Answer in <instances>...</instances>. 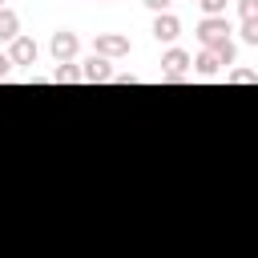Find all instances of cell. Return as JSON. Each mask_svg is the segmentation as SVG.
I'll return each instance as SVG.
<instances>
[{"instance_id": "9c48e42d", "label": "cell", "mask_w": 258, "mask_h": 258, "mask_svg": "<svg viewBox=\"0 0 258 258\" xmlns=\"http://www.w3.org/2000/svg\"><path fill=\"white\" fill-rule=\"evenodd\" d=\"M16 36H20V16H16L12 8H0V40L12 44Z\"/></svg>"}, {"instance_id": "ac0fdd59", "label": "cell", "mask_w": 258, "mask_h": 258, "mask_svg": "<svg viewBox=\"0 0 258 258\" xmlns=\"http://www.w3.org/2000/svg\"><path fill=\"white\" fill-rule=\"evenodd\" d=\"M8 69H12V60H8V52H0V81L8 77Z\"/></svg>"}, {"instance_id": "7a4b0ae2", "label": "cell", "mask_w": 258, "mask_h": 258, "mask_svg": "<svg viewBox=\"0 0 258 258\" xmlns=\"http://www.w3.org/2000/svg\"><path fill=\"white\" fill-rule=\"evenodd\" d=\"M93 52H97V56H105V60L125 56V52H129V36H121V32H97Z\"/></svg>"}, {"instance_id": "277c9868", "label": "cell", "mask_w": 258, "mask_h": 258, "mask_svg": "<svg viewBox=\"0 0 258 258\" xmlns=\"http://www.w3.org/2000/svg\"><path fill=\"white\" fill-rule=\"evenodd\" d=\"M48 48H52L56 64H64V60H73V56H77L81 40H77V32H64V28H60V32H52V44H48Z\"/></svg>"}, {"instance_id": "8992f818", "label": "cell", "mask_w": 258, "mask_h": 258, "mask_svg": "<svg viewBox=\"0 0 258 258\" xmlns=\"http://www.w3.org/2000/svg\"><path fill=\"white\" fill-rule=\"evenodd\" d=\"M153 36H157V40H165V44H173V40L181 36V20H177L173 12H161V16L153 20Z\"/></svg>"}, {"instance_id": "d6986e66", "label": "cell", "mask_w": 258, "mask_h": 258, "mask_svg": "<svg viewBox=\"0 0 258 258\" xmlns=\"http://www.w3.org/2000/svg\"><path fill=\"white\" fill-rule=\"evenodd\" d=\"M0 8H4V0H0Z\"/></svg>"}, {"instance_id": "52a82bcc", "label": "cell", "mask_w": 258, "mask_h": 258, "mask_svg": "<svg viewBox=\"0 0 258 258\" xmlns=\"http://www.w3.org/2000/svg\"><path fill=\"white\" fill-rule=\"evenodd\" d=\"M161 69H165V73H173V77H185V73L194 69V56H189L185 48H169V52L161 56Z\"/></svg>"}, {"instance_id": "30bf717a", "label": "cell", "mask_w": 258, "mask_h": 258, "mask_svg": "<svg viewBox=\"0 0 258 258\" xmlns=\"http://www.w3.org/2000/svg\"><path fill=\"white\" fill-rule=\"evenodd\" d=\"M52 81H56V85H73V81H81V69H77L73 60H64V64H56Z\"/></svg>"}, {"instance_id": "4fadbf2b", "label": "cell", "mask_w": 258, "mask_h": 258, "mask_svg": "<svg viewBox=\"0 0 258 258\" xmlns=\"http://www.w3.org/2000/svg\"><path fill=\"white\" fill-rule=\"evenodd\" d=\"M238 16H242V24L258 20V0H238Z\"/></svg>"}, {"instance_id": "7c38bea8", "label": "cell", "mask_w": 258, "mask_h": 258, "mask_svg": "<svg viewBox=\"0 0 258 258\" xmlns=\"http://www.w3.org/2000/svg\"><path fill=\"white\" fill-rule=\"evenodd\" d=\"M230 85H258V73L254 69H234L230 73Z\"/></svg>"}, {"instance_id": "3957f363", "label": "cell", "mask_w": 258, "mask_h": 258, "mask_svg": "<svg viewBox=\"0 0 258 258\" xmlns=\"http://www.w3.org/2000/svg\"><path fill=\"white\" fill-rule=\"evenodd\" d=\"M81 81H89V85H105V81H113V64L105 60V56H89V60H81Z\"/></svg>"}, {"instance_id": "e0dca14e", "label": "cell", "mask_w": 258, "mask_h": 258, "mask_svg": "<svg viewBox=\"0 0 258 258\" xmlns=\"http://www.w3.org/2000/svg\"><path fill=\"white\" fill-rule=\"evenodd\" d=\"M113 85H137L133 73H113Z\"/></svg>"}, {"instance_id": "8fae6325", "label": "cell", "mask_w": 258, "mask_h": 258, "mask_svg": "<svg viewBox=\"0 0 258 258\" xmlns=\"http://www.w3.org/2000/svg\"><path fill=\"white\" fill-rule=\"evenodd\" d=\"M210 52H214V56H218L222 64H234V56H238V48H234V40H218V44H214Z\"/></svg>"}, {"instance_id": "ba28073f", "label": "cell", "mask_w": 258, "mask_h": 258, "mask_svg": "<svg viewBox=\"0 0 258 258\" xmlns=\"http://www.w3.org/2000/svg\"><path fill=\"white\" fill-rule=\"evenodd\" d=\"M218 69H222V60H218L210 48H202V52L194 56V73H198V77H218Z\"/></svg>"}, {"instance_id": "5b68a950", "label": "cell", "mask_w": 258, "mask_h": 258, "mask_svg": "<svg viewBox=\"0 0 258 258\" xmlns=\"http://www.w3.org/2000/svg\"><path fill=\"white\" fill-rule=\"evenodd\" d=\"M36 52H40V48H36V40H32V36H24V32L8 44V60H12V64H36Z\"/></svg>"}, {"instance_id": "9a60e30c", "label": "cell", "mask_w": 258, "mask_h": 258, "mask_svg": "<svg viewBox=\"0 0 258 258\" xmlns=\"http://www.w3.org/2000/svg\"><path fill=\"white\" fill-rule=\"evenodd\" d=\"M242 40H246V44H258V20L242 24Z\"/></svg>"}, {"instance_id": "6da1fadb", "label": "cell", "mask_w": 258, "mask_h": 258, "mask_svg": "<svg viewBox=\"0 0 258 258\" xmlns=\"http://www.w3.org/2000/svg\"><path fill=\"white\" fill-rule=\"evenodd\" d=\"M198 40H202V48H214L218 40H230V20L226 16H202Z\"/></svg>"}, {"instance_id": "2e32d148", "label": "cell", "mask_w": 258, "mask_h": 258, "mask_svg": "<svg viewBox=\"0 0 258 258\" xmlns=\"http://www.w3.org/2000/svg\"><path fill=\"white\" fill-rule=\"evenodd\" d=\"M141 4H145V8H153V12L161 16V12H169V4H173V0H141Z\"/></svg>"}, {"instance_id": "5bb4252c", "label": "cell", "mask_w": 258, "mask_h": 258, "mask_svg": "<svg viewBox=\"0 0 258 258\" xmlns=\"http://www.w3.org/2000/svg\"><path fill=\"white\" fill-rule=\"evenodd\" d=\"M198 8L206 16H226V0H198Z\"/></svg>"}, {"instance_id": "ffe728a7", "label": "cell", "mask_w": 258, "mask_h": 258, "mask_svg": "<svg viewBox=\"0 0 258 258\" xmlns=\"http://www.w3.org/2000/svg\"><path fill=\"white\" fill-rule=\"evenodd\" d=\"M194 4H198V0H194Z\"/></svg>"}]
</instances>
